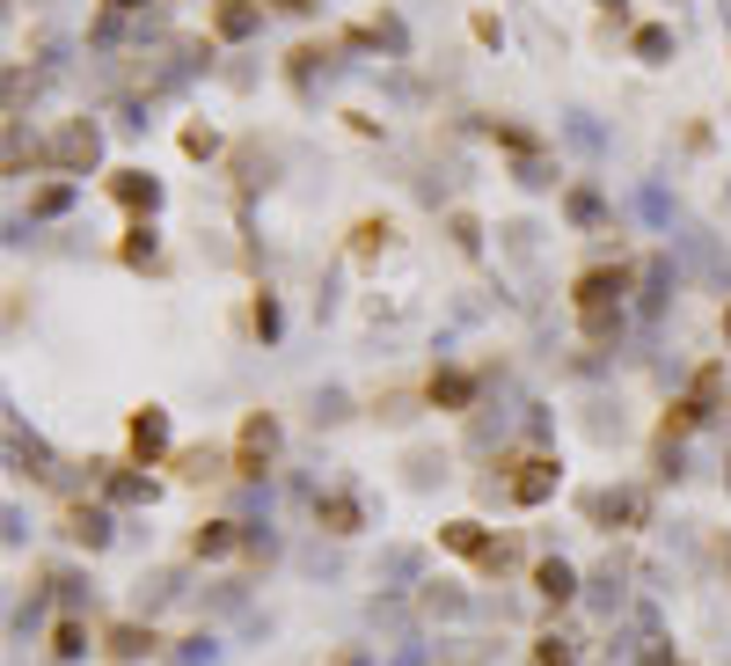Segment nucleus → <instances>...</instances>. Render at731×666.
I'll return each mask as SVG.
<instances>
[{
  "label": "nucleus",
  "mask_w": 731,
  "mask_h": 666,
  "mask_svg": "<svg viewBox=\"0 0 731 666\" xmlns=\"http://www.w3.org/2000/svg\"><path fill=\"white\" fill-rule=\"evenodd\" d=\"M622 294H630V272H622V264H592V272L571 286V308H578V330H585V337H608V330H614Z\"/></svg>",
  "instance_id": "nucleus-1"
},
{
  "label": "nucleus",
  "mask_w": 731,
  "mask_h": 666,
  "mask_svg": "<svg viewBox=\"0 0 731 666\" xmlns=\"http://www.w3.org/2000/svg\"><path fill=\"white\" fill-rule=\"evenodd\" d=\"M498 469H505V498H512V506H549L556 484H563L556 454H505Z\"/></svg>",
  "instance_id": "nucleus-2"
},
{
  "label": "nucleus",
  "mask_w": 731,
  "mask_h": 666,
  "mask_svg": "<svg viewBox=\"0 0 731 666\" xmlns=\"http://www.w3.org/2000/svg\"><path fill=\"white\" fill-rule=\"evenodd\" d=\"M271 462H278V418H271V411H249L242 432H235V476L256 484Z\"/></svg>",
  "instance_id": "nucleus-3"
},
{
  "label": "nucleus",
  "mask_w": 731,
  "mask_h": 666,
  "mask_svg": "<svg viewBox=\"0 0 731 666\" xmlns=\"http://www.w3.org/2000/svg\"><path fill=\"white\" fill-rule=\"evenodd\" d=\"M585 520H592V527H622V535H630V527H644V520H651V491H636V484H608V491L585 498Z\"/></svg>",
  "instance_id": "nucleus-4"
},
{
  "label": "nucleus",
  "mask_w": 731,
  "mask_h": 666,
  "mask_svg": "<svg viewBox=\"0 0 731 666\" xmlns=\"http://www.w3.org/2000/svg\"><path fill=\"white\" fill-rule=\"evenodd\" d=\"M124 447H132V469L169 462V411H161V403H140V411L124 418Z\"/></svg>",
  "instance_id": "nucleus-5"
},
{
  "label": "nucleus",
  "mask_w": 731,
  "mask_h": 666,
  "mask_svg": "<svg viewBox=\"0 0 731 666\" xmlns=\"http://www.w3.org/2000/svg\"><path fill=\"white\" fill-rule=\"evenodd\" d=\"M96 154H103L96 124H88V118H67V124H59V140H51V154H45V162H51V169H67V176H88V169H96Z\"/></svg>",
  "instance_id": "nucleus-6"
},
{
  "label": "nucleus",
  "mask_w": 731,
  "mask_h": 666,
  "mask_svg": "<svg viewBox=\"0 0 731 666\" xmlns=\"http://www.w3.org/2000/svg\"><path fill=\"white\" fill-rule=\"evenodd\" d=\"M169 462H176V476H183V484H213V476H235V454H219V447H176Z\"/></svg>",
  "instance_id": "nucleus-7"
},
{
  "label": "nucleus",
  "mask_w": 731,
  "mask_h": 666,
  "mask_svg": "<svg viewBox=\"0 0 731 666\" xmlns=\"http://www.w3.org/2000/svg\"><path fill=\"white\" fill-rule=\"evenodd\" d=\"M59 535L81 543V549H103L110 543V513H103V506H67V513H59Z\"/></svg>",
  "instance_id": "nucleus-8"
},
{
  "label": "nucleus",
  "mask_w": 731,
  "mask_h": 666,
  "mask_svg": "<svg viewBox=\"0 0 731 666\" xmlns=\"http://www.w3.org/2000/svg\"><path fill=\"white\" fill-rule=\"evenodd\" d=\"M490 543H498V535H490L483 520H446V527H439V549H454V557H468V564H483Z\"/></svg>",
  "instance_id": "nucleus-9"
},
{
  "label": "nucleus",
  "mask_w": 731,
  "mask_h": 666,
  "mask_svg": "<svg viewBox=\"0 0 731 666\" xmlns=\"http://www.w3.org/2000/svg\"><path fill=\"white\" fill-rule=\"evenodd\" d=\"M110 198H118L124 213H154V205H161V183H154L146 169H118L110 176Z\"/></svg>",
  "instance_id": "nucleus-10"
},
{
  "label": "nucleus",
  "mask_w": 731,
  "mask_h": 666,
  "mask_svg": "<svg viewBox=\"0 0 731 666\" xmlns=\"http://www.w3.org/2000/svg\"><path fill=\"white\" fill-rule=\"evenodd\" d=\"M315 520H322V535H359V527H366V506L351 491H329V498H315Z\"/></svg>",
  "instance_id": "nucleus-11"
},
{
  "label": "nucleus",
  "mask_w": 731,
  "mask_h": 666,
  "mask_svg": "<svg viewBox=\"0 0 731 666\" xmlns=\"http://www.w3.org/2000/svg\"><path fill=\"white\" fill-rule=\"evenodd\" d=\"M154 644H161V638H154L146 622H110V630H103V652H110V659H124V666H132V659H146Z\"/></svg>",
  "instance_id": "nucleus-12"
},
{
  "label": "nucleus",
  "mask_w": 731,
  "mask_h": 666,
  "mask_svg": "<svg viewBox=\"0 0 731 666\" xmlns=\"http://www.w3.org/2000/svg\"><path fill=\"white\" fill-rule=\"evenodd\" d=\"M256 23H264V0H219V8H213V29L227 37V45H242Z\"/></svg>",
  "instance_id": "nucleus-13"
},
{
  "label": "nucleus",
  "mask_w": 731,
  "mask_h": 666,
  "mask_svg": "<svg viewBox=\"0 0 731 666\" xmlns=\"http://www.w3.org/2000/svg\"><path fill=\"white\" fill-rule=\"evenodd\" d=\"M242 549V520H197L191 527V557H227Z\"/></svg>",
  "instance_id": "nucleus-14"
},
{
  "label": "nucleus",
  "mask_w": 731,
  "mask_h": 666,
  "mask_svg": "<svg viewBox=\"0 0 731 666\" xmlns=\"http://www.w3.org/2000/svg\"><path fill=\"white\" fill-rule=\"evenodd\" d=\"M535 593L549 600V608H563V600L578 593V571L563 564V557H541V564H535Z\"/></svg>",
  "instance_id": "nucleus-15"
},
{
  "label": "nucleus",
  "mask_w": 731,
  "mask_h": 666,
  "mask_svg": "<svg viewBox=\"0 0 731 666\" xmlns=\"http://www.w3.org/2000/svg\"><path fill=\"white\" fill-rule=\"evenodd\" d=\"M439 403V411H468L476 403V373H462V367H446V373H432V389H424Z\"/></svg>",
  "instance_id": "nucleus-16"
},
{
  "label": "nucleus",
  "mask_w": 731,
  "mask_h": 666,
  "mask_svg": "<svg viewBox=\"0 0 731 666\" xmlns=\"http://www.w3.org/2000/svg\"><path fill=\"white\" fill-rule=\"evenodd\" d=\"M103 498L110 506H146L154 484H146V469H103Z\"/></svg>",
  "instance_id": "nucleus-17"
},
{
  "label": "nucleus",
  "mask_w": 731,
  "mask_h": 666,
  "mask_svg": "<svg viewBox=\"0 0 731 666\" xmlns=\"http://www.w3.org/2000/svg\"><path fill=\"white\" fill-rule=\"evenodd\" d=\"M695 425H703V411H695L687 395H673V403H666V418H658V440H687Z\"/></svg>",
  "instance_id": "nucleus-18"
},
{
  "label": "nucleus",
  "mask_w": 731,
  "mask_h": 666,
  "mask_svg": "<svg viewBox=\"0 0 731 666\" xmlns=\"http://www.w3.org/2000/svg\"><path fill=\"white\" fill-rule=\"evenodd\" d=\"M81 652H88V622L59 616V630H51V659H81Z\"/></svg>",
  "instance_id": "nucleus-19"
},
{
  "label": "nucleus",
  "mask_w": 731,
  "mask_h": 666,
  "mask_svg": "<svg viewBox=\"0 0 731 666\" xmlns=\"http://www.w3.org/2000/svg\"><path fill=\"white\" fill-rule=\"evenodd\" d=\"M388 235H395L388 221H359V227H351V257H359V264H373V257L388 249Z\"/></svg>",
  "instance_id": "nucleus-20"
},
{
  "label": "nucleus",
  "mask_w": 731,
  "mask_h": 666,
  "mask_svg": "<svg viewBox=\"0 0 731 666\" xmlns=\"http://www.w3.org/2000/svg\"><path fill=\"white\" fill-rule=\"evenodd\" d=\"M666 51H673V29H666V23H644V29H636V59L666 67Z\"/></svg>",
  "instance_id": "nucleus-21"
},
{
  "label": "nucleus",
  "mask_w": 731,
  "mask_h": 666,
  "mask_svg": "<svg viewBox=\"0 0 731 666\" xmlns=\"http://www.w3.org/2000/svg\"><path fill=\"white\" fill-rule=\"evenodd\" d=\"M118 257H124V264H154V227L132 221V227H124V242H118Z\"/></svg>",
  "instance_id": "nucleus-22"
},
{
  "label": "nucleus",
  "mask_w": 731,
  "mask_h": 666,
  "mask_svg": "<svg viewBox=\"0 0 731 666\" xmlns=\"http://www.w3.org/2000/svg\"><path fill=\"white\" fill-rule=\"evenodd\" d=\"M717 395H724V367H703L695 381H687V403H695V411H709Z\"/></svg>",
  "instance_id": "nucleus-23"
},
{
  "label": "nucleus",
  "mask_w": 731,
  "mask_h": 666,
  "mask_svg": "<svg viewBox=\"0 0 731 666\" xmlns=\"http://www.w3.org/2000/svg\"><path fill=\"white\" fill-rule=\"evenodd\" d=\"M535 666H578L571 638H535Z\"/></svg>",
  "instance_id": "nucleus-24"
},
{
  "label": "nucleus",
  "mask_w": 731,
  "mask_h": 666,
  "mask_svg": "<svg viewBox=\"0 0 731 666\" xmlns=\"http://www.w3.org/2000/svg\"><path fill=\"white\" fill-rule=\"evenodd\" d=\"M23 162H37V147L23 140V124L8 118V176H23Z\"/></svg>",
  "instance_id": "nucleus-25"
},
{
  "label": "nucleus",
  "mask_w": 731,
  "mask_h": 666,
  "mask_svg": "<svg viewBox=\"0 0 731 666\" xmlns=\"http://www.w3.org/2000/svg\"><path fill=\"white\" fill-rule=\"evenodd\" d=\"M563 213H571L578 227H592V221H600V198H592V191H571V198H563Z\"/></svg>",
  "instance_id": "nucleus-26"
},
{
  "label": "nucleus",
  "mask_w": 731,
  "mask_h": 666,
  "mask_svg": "<svg viewBox=\"0 0 731 666\" xmlns=\"http://www.w3.org/2000/svg\"><path fill=\"white\" fill-rule=\"evenodd\" d=\"M29 205H37V213L51 221V213H67V205H73V191H67V183H45V191L29 198Z\"/></svg>",
  "instance_id": "nucleus-27"
},
{
  "label": "nucleus",
  "mask_w": 731,
  "mask_h": 666,
  "mask_svg": "<svg viewBox=\"0 0 731 666\" xmlns=\"http://www.w3.org/2000/svg\"><path fill=\"white\" fill-rule=\"evenodd\" d=\"M249 322H256V337H278V300L256 294V308H249Z\"/></svg>",
  "instance_id": "nucleus-28"
},
{
  "label": "nucleus",
  "mask_w": 731,
  "mask_h": 666,
  "mask_svg": "<svg viewBox=\"0 0 731 666\" xmlns=\"http://www.w3.org/2000/svg\"><path fill=\"white\" fill-rule=\"evenodd\" d=\"M454 242H462L468 257H476V249H483V227H476V213H454Z\"/></svg>",
  "instance_id": "nucleus-29"
},
{
  "label": "nucleus",
  "mask_w": 731,
  "mask_h": 666,
  "mask_svg": "<svg viewBox=\"0 0 731 666\" xmlns=\"http://www.w3.org/2000/svg\"><path fill=\"white\" fill-rule=\"evenodd\" d=\"M219 147V140H213V132H205V124H191V132H183V154H197V162H205V154H213Z\"/></svg>",
  "instance_id": "nucleus-30"
},
{
  "label": "nucleus",
  "mask_w": 731,
  "mask_h": 666,
  "mask_svg": "<svg viewBox=\"0 0 731 666\" xmlns=\"http://www.w3.org/2000/svg\"><path fill=\"white\" fill-rule=\"evenodd\" d=\"M271 8H286V15H308V8H315V0H271Z\"/></svg>",
  "instance_id": "nucleus-31"
},
{
  "label": "nucleus",
  "mask_w": 731,
  "mask_h": 666,
  "mask_svg": "<svg viewBox=\"0 0 731 666\" xmlns=\"http://www.w3.org/2000/svg\"><path fill=\"white\" fill-rule=\"evenodd\" d=\"M717 564H724V571H731V535H717Z\"/></svg>",
  "instance_id": "nucleus-32"
},
{
  "label": "nucleus",
  "mask_w": 731,
  "mask_h": 666,
  "mask_svg": "<svg viewBox=\"0 0 731 666\" xmlns=\"http://www.w3.org/2000/svg\"><path fill=\"white\" fill-rule=\"evenodd\" d=\"M110 8H118V15H124V8H140V0H110Z\"/></svg>",
  "instance_id": "nucleus-33"
},
{
  "label": "nucleus",
  "mask_w": 731,
  "mask_h": 666,
  "mask_svg": "<svg viewBox=\"0 0 731 666\" xmlns=\"http://www.w3.org/2000/svg\"><path fill=\"white\" fill-rule=\"evenodd\" d=\"M724 345H731V308H724Z\"/></svg>",
  "instance_id": "nucleus-34"
},
{
  "label": "nucleus",
  "mask_w": 731,
  "mask_h": 666,
  "mask_svg": "<svg viewBox=\"0 0 731 666\" xmlns=\"http://www.w3.org/2000/svg\"><path fill=\"white\" fill-rule=\"evenodd\" d=\"M724 484H731V462H724Z\"/></svg>",
  "instance_id": "nucleus-35"
},
{
  "label": "nucleus",
  "mask_w": 731,
  "mask_h": 666,
  "mask_svg": "<svg viewBox=\"0 0 731 666\" xmlns=\"http://www.w3.org/2000/svg\"><path fill=\"white\" fill-rule=\"evenodd\" d=\"M608 8H614V0H608Z\"/></svg>",
  "instance_id": "nucleus-36"
}]
</instances>
